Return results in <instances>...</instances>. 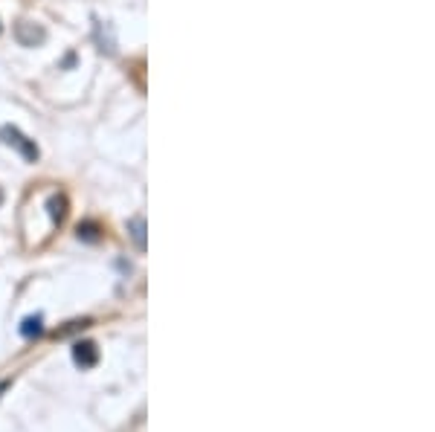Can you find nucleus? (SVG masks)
<instances>
[{"label": "nucleus", "instance_id": "nucleus-1", "mask_svg": "<svg viewBox=\"0 0 435 432\" xmlns=\"http://www.w3.org/2000/svg\"><path fill=\"white\" fill-rule=\"evenodd\" d=\"M0 143L9 145V148H15V151H21L23 160H30V163L38 160V145L26 134H21L15 125H3V128H0Z\"/></svg>", "mask_w": 435, "mask_h": 432}, {"label": "nucleus", "instance_id": "nucleus-2", "mask_svg": "<svg viewBox=\"0 0 435 432\" xmlns=\"http://www.w3.org/2000/svg\"><path fill=\"white\" fill-rule=\"evenodd\" d=\"M73 363L79 369H93L96 363H99V348H96V342H90V340L76 342L73 345Z\"/></svg>", "mask_w": 435, "mask_h": 432}, {"label": "nucleus", "instance_id": "nucleus-3", "mask_svg": "<svg viewBox=\"0 0 435 432\" xmlns=\"http://www.w3.org/2000/svg\"><path fill=\"white\" fill-rule=\"evenodd\" d=\"M15 35H18V41H21L23 47H35V44H41V41L47 38V32L41 30V26L30 23V21H21L18 30H15Z\"/></svg>", "mask_w": 435, "mask_h": 432}, {"label": "nucleus", "instance_id": "nucleus-4", "mask_svg": "<svg viewBox=\"0 0 435 432\" xmlns=\"http://www.w3.org/2000/svg\"><path fill=\"white\" fill-rule=\"evenodd\" d=\"M128 232H131V241L136 244V249H145V218H131L128 220Z\"/></svg>", "mask_w": 435, "mask_h": 432}, {"label": "nucleus", "instance_id": "nucleus-5", "mask_svg": "<svg viewBox=\"0 0 435 432\" xmlns=\"http://www.w3.org/2000/svg\"><path fill=\"white\" fill-rule=\"evenodd\" d=\"M44 331V319L41 316H26L23 322H21V333L26 340H32V337H38V333Z\"/></svg>", "mask_w": 435, "mask_h": 432}, {"label": "nucleus", "instance_id": "nucleus-6", "mask_svg": "<svg viewBox=\"0 0 435 432\" xmlns=\"http://www.w3.org/2000/svg\"><path fill=\"white\" fill-rule=\"evenodd\" d=\"M50 215H52V220H64V215H67V198L64 194H55V198H50Z\"/></svg>", "mask_w": 435, "mask_h": 432}, {"label": "nucleus", "instance_id": "nucleus-7", "mask_svg": "<svg viewBox=\"0 0 435 432\" xmlns=\"http://www.w3.org/2000/svg\"><path fill=\"white\" fill-rule=\"evenodd\" d=\"M96 38H99V44H102V47H99L102 52H108V55H110V52H114V50H117V44H114V38H110V35L105 38V32H102V26H99V21H96Z\"/></svg>", "mask_w": 435, "mask_h": 432}, {"label": "nucleus", "instance_id": "nucleus-8", "mask_svg": "<svg viewBox=\"0 0 435 432\" xmlns=\"http://www.w3.org/2000/svg\"><path fill=\"white\" fill-rule=\"evenodd\" d=\"M79 238L96 241V238H99V227H96V224H79Z\"/></svg>", "mask_w": 435, "mask_h": 432}, {"label": "nucleus", "instance_id": "nucleus-9", "mask_svg": "<svg viewBox=\"0 0 435 432\" xmlns=\"http://www.w3.org/2000/svg\"><path fill=\"white\" fill-rule=\"evenodd\" d=\"M6 389H9V383H0V395H3V392H6Z\"/></svg>", "mask_w": 435, "mask_h": 432}, {"label": "nucleus", "instance_id": "nucleus-10", "mask_svg": "<svg viewBox=\"0 0 435 432\" xmlns=\"http://www.w3.org/2000/svg\"><path fill=\"white\" fill-rule=\"evenodd\" d=\"M0 203H3V192H0Z\"/></svg>", "mask_w": 435, "mask_h": 432}, {"label": "nucleus", "instance_id": "nucleus-11", "mask_svg": "<svg viewBox=\"0 0 435 432\" xmlns=\"http://www.w3.org/2000/svg\"><path fill=\"white\" fill-rule=\"evenodd\" d=\"M0 30H3V26H0Z\"/></svg>", "mask_w": 435, "mask_h": 432}]
</instances>
